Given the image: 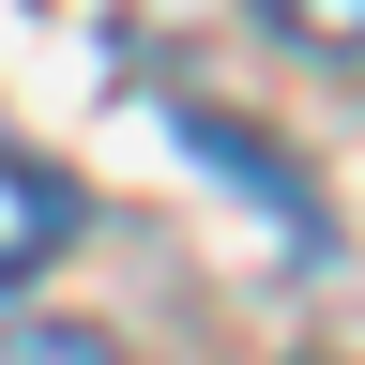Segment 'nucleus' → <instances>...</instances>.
<instances>
[{
    "label": "nucleus",
    "instance_id": "2",
    "mask_svg": "<svg viewBox=\"0 0 365 365\" xmlns=\"http://www.w3.org/2000/svg\"><path fill=\"white\" fill-rule=\"evenodd\" d=\"M182 137H198V153H228V182H244V198H259L274 228H304V244H319V198H304L289 168H274V137H244L228 107H182Z\"/></svg>",
    "mask_w": 365,
    "mask_h": 365
},
{
    "label": "nucleus",
    "instance_id": "1",
    "mask_svg": "<svg viewBox=\"0 0 365 365\" xmlns=\"http://www.w3.org/2000/svg\"><path fill=\"white\" fill-rule=\"evenodd\" d=\"M76 244V182L46 168V153H16V137H0V289H16V274H46Z\"/></svg>",
    "mask_w": 365,
    "mask_h": 365
},
{
    "label": "nucleus",
    "instance_id": "3",
    "mask_svg": "<svg viewBox=\"0 0 365 365\" xmlns=\"http://www.w3.org/2000/svg\"><path fill=\"white\" fill-rule=\"evenodd\" d=\"M274 31L304 46V61H365V0H259Z\"/></svg>",
    "mask_w": 365,
    "mask_h": 365
},
{
    "label": "nucleus",
    "instance_id": "4",
    "mask_svg": "<svg viewBox=\"0 0 365 365\" xmlns=\"http://www.w3.org/2000/svg\"><path fill=\"white\" fill-rule=\"evenodd\" d=\"M0 365H122L91 319H0Z\"/></svg>",
    "mask_w": 365,
    "mask_h": 365
}]
</instances>
